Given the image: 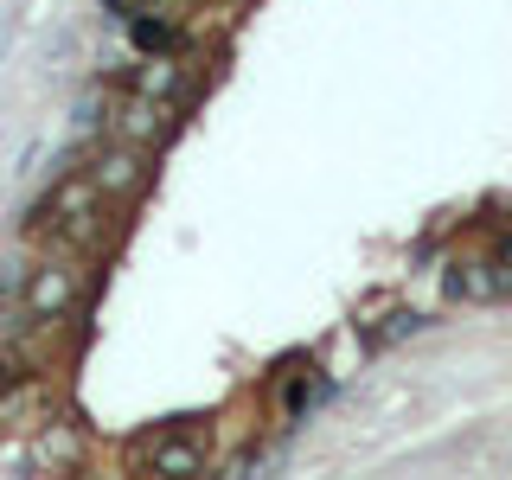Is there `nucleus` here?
I'll return each mask as SVG.
<instances>
[{
    "label": "nucleus",
    "mask_w": 512,
    "mask_h": 480,
    "mask_svg": "<svg viewBox=\"0 0 512 480\" xmlns=\"http://www.w3.org/2000/svg\"><path fill=\"white\" fill-rule=\"evenodd\" d=\"M77 301H84V269H71V263H52V256H45L39 269L20 276V314L32 327H52V320H64Z\"/></svg>",
    "instance_id": "obj_1"
},
{
    "label": "nucleus",
    "mask_w": 512,
    "mask_h": 480,
    "mask_svg": "<svg viewBox=\"0 0 512 480\" xmlns=\"http://www.w3.org/2000/svg\"><path fill=\"white\" fill-rule=\"evenodd\" d=\"M199 461H205V448H199V442H160V448H148V468H154V474L199 468Z\"/></svg>",
    "instance_id": "obj_2"
}]
</instances>
